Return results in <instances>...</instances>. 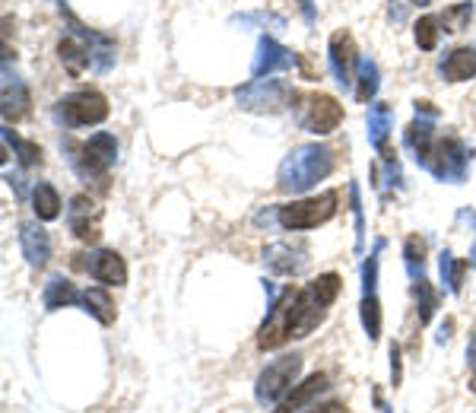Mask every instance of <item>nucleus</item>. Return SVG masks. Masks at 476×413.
<instances>
[{
  "label": "nucleus",
  "mask_w": 476,
  "mask_h": 413,
  "mask_svg": "<svg viewBox=\"0 0 476 413\" xmlns=\"http://www.w3.org/2000/svg\"><path fill=\"white\" fill-rule=\"evenodd\" d=\"M343 280L340 274H321L311 284H305L302 290H286L270 302L264 324L257 328V347L261 350H280L289 340H302V337L315 334L324 324L331 306L340 299Z\"/></svg>",
  "instance_id": "1"
},
{
  "label": "nucleus",
  "mask_w": 476,
  "mask_h": 413,
  "mask_svg": "<svg viewBox=\"0 0 476 413\" xmlns=\"http://www.w3.org/2000/svg\"><path fill=\"white\" fill-rule=\"evenodd\" d=\"M435 118H425V115H416L413 124L403 130V144L413 150V160L435 175L439 182H451V184H461L467 178V168H470V150L461 137H439L435 134Z\"/></svg>",
  "instance_id": "2"
},
{
  "label": "nucleus",
  "mask_w": 476,
  "mask_h": 413,
  "mask_svg": "<svg viewBox=\"0 0 476 413\" xmlns=\"http://www.w3.org/2000/svg\"><path fill=\"white\" fill-rule=\"evenodd\" d=\"M337 168V153L324 144H302L289 150L277 168V188L283 194H305Z\"/></svg>",
  "instance_id": "3"
},
{
  "label": "nucleus",
  "mask_w": 476,
  "mask_h": 413,
  "mask_svg": "<svg viewBox=\"0 0 476 413\" xmlns=\"http://www.w3.org/2000/svg\"><path fill=\"white\" fill-rule=\"evenodd\" d=\"M289 108H293V115H295V121H299V128L308 130V134H315V137L333 134V130L343 124V105L333 99V96H327V92L295 90Z\"/></svg>",
  "instance_id": "4"
},
{
  "label": "nucleus",
  "mask_w": 476,
  "mask_h": 413,
  "mask_svg": "<svg viewBox=\"0 0 476 413\" xmlns=\"http://www.w3.org/2000/svg\"><path fill=\"white\" fill-rule=\"evenodd\" d=\"M337 206H340V191H324L317 198L293 200V204L277 206V222H280L286 232H305L324 226L327 220L337 216Z\"/></svg>",
  "instance_id": "5"
},
{
  "label": "nucleus",
  "mask_w": 476,
  "mask_h": 413,
  "mask_svg": "<svg viewBox=\"0 0 476 413\" xmlns=\"http://www.w3.org/2000/svg\"><path fill=\"white\" fill-rule=\"evenodd\" d=\"M299 375H302V356H299V353L277 356L270 366H264V372L257 375V385H254L257 404H261V407L280 404L289 391L295 388Z\"/></svg>",
  "instance_id": "6"
},
{
  "label": "nucleus",
  "mask_w": 476,
  "mask_h": 413,
  "mask_svg": "<svg viewBox=\"0 0 476 413\" xmlns=\"http://www.w3.org/2000/svg\"><path fill=\"white\" fill-rule=\"evenodd\" d=\"M114 156H118V140L108 130H98L90 140L74 146V168L76 175L86 178V182H105L108 168L114 166Z\"/></svg>",
  "instance_id": "7"
},
{
  "label": "nucleus",
  "mask_w": 476,
  "mask_h": 413,
  "mask_svg": "<svg viewBox=\"0 0 476 413\" xmlns=\"http://www.w3.org/2000/svg\"><path fill=\"white\" fill-rule=\"evenodd\" d=\"M293 86L286 80H248L245 86L235 90V102L245 108V112H257V115H277L283 108H289L293 102Z\"/></svg>",
  "instance_id": "8"
},
{
  "label": "nucleus",
  "mask_w": 476,
  "mask_h": 413,
  "mask_svg": "<svg viewBox=\"0 0 476 413\" xmlns=\"http://www.w3.org/2000/svg\"><path fill=\"white\" fill-rule=\"evenodd\" d=\"M54 112L67 128H96V124L105 121L112 108H108V99L98 90H76L64 96Z\"/></svg>",
  "instance_id": "9"
},
{
  "label": "nucleus",
  "mask_w": 476,
  "mask_h": 413,
  "mask_svg": "<svg viewBox=\"0 0 476 413\" xmlns=\"http://www.w3.org/2000/svg\"><path fill=\"white\" fill-rule=\"evenodd\" d=\"M74 268L86 274L102 286H124L128 284V264L114 248H98L90 254H74Z\"/></svg>",
  "instance_id": "10"
},
{
  "label": "nucleus",
  "mask_w": 476,
  "mask_h": 413,
  "mask_svg": "<svg viewBox=\"0 0 476 413\" xmlns=\"http://www.w3.org/2000/svg\"><path fill=\"white\" fill-rule=\"evenodd\" d=\"M98 216H102V210H98L96 200H92L90 194H76V198H70L67 226L80 242H86V245H96L98 236H102V230H98Z\"/></svg>",
  "instance_id": "11"
},
{
  "label": "nucleus",
  "mask_w": 476,
  "mask_h": 413,
  "mask_svg": "<svg viewBox=\"0 0 476 413\" xmlns=\"http://www.w3.org/2000/svg\"><path fill=\"white\" fill-rule=\"evenodd\" d=\"M264 264L280 277H299L308 268V245L305 242H273L264 248Z\"/></svg>",
  "instance_id": "12"
},
{
  "label": "nucleus",
  "mask_w": 476,
  "mask_h": 413,
  "mask_svg": "<svg viewBox=\"0 0 476 413\" xmlns=\"http://www.w3.org/2000/svg\"><path fill=\"white\" fill-rule=\"evenodd\" d=\"M331 70H333V77H337V83L340 86H349L353 83V70L359 67V48H355V39L349 35L347 29H337L331 35Z\"/></svg>",
  "instance_id": "13"
},
{
  "label": "nucleus",
  "mask_w": 476,
  "mask_h": 413,
  "mask_svg": "<svg viewBox=\"0 0 476 413\" xmlns=\"http://www.w3.org/2000/svg\"><path fill=\"white\" fill-rule=\"evenodd\" d=\"M295 61H299V58H295L289 48H283L277 39L264 35V39H261V45H257L254 64H251V77L264 80V77H270V74H277V70H289Z\"/></svg>",
  "instance_id": "14"
},
{
  "label": "nucleus",
  "mask_w": 476,
  "mask_h": 413,
  "mask_svg": "<svg viewBox=\"0 0 476 413\" xmlns=\"http://www.w3.org/2000/svg\"><path fill=\"white\" fill-rule=\"evenodd\" d=\"M20 248H23V258L35 270H42L51 261V236L38 226V220L20 222Z\"/></svg>",
  "instance_id": "15"
},
{
  "label": "nucleus",
  "mask_w": 476,
  "mask_h": 413,
  "mask_svg": "<svg viewBox=\"0 0 476 413\" xmlns=\"http://www.w3.org/2000/svg\"><path fill=\"white\" fill-rule=\"evenodd\" d=\"M324 391H331V378H327L324 372L308 375L305 382L295 385L286 398L277 404V410H273V413H302L305 407H311V401H315L317 394H324Z\"/></svg>",
  "instance_id": "16"
},
{
  "label": "nucleus",
  "mask_w": 476,
  "mask_h": 413,
  "mask_svg": "<svg viewBox=\"0 0 476 413\" xmlns=\"http://www.w3.org/2000/svg\"><path fill=\"white\" fill-rule=\"evenodd\" d=\"M58 54H61V64L67 67L70 77H80L86 67L92 64V48L83 35H67V39L58 42Z\"/></svg>",
  "instance_id": "17"
},
{
  "label": "nucleus",
  "mask_w": 476,
  "mask_h": 413,
  "mask_svg": "<svg viewBox=\"0 0 476 413\" xmlns=\"http://www.w3.org/2000/svg\"><path fill=\"white\" fill-rule=\"evenodd\" d=\"M42 302H45L48 312H58V308H67V306L83 308V290H76L64 277H51L45 284V292H42Z\"/></svg>",
  "instance_id": "18"
},
{
  "label": "nucleus",
  "mask_w": 476,
  "mask_h": 413,
  "mask_svg": "<svg viewBox=\"0 0 476 413\" xmlns=\"http://www.w3.org/2000/svg\"><path fill=\"white\" fill-rule=\"evenodd\" d=\"M441 74L448 83H464L476 77V48H454L441 61Z\"/></svg>",
  "instance_id": "19"
},
{
  "label": "nucleus",
  "mask_w": 476,
  "mask_h": 413,
  "mask_svg": "<svg viewBox=\"0 0 476 413\" xmlns=\"http://www.w3.org/2000/svg\"><path fill=\"white\" fill-rule=\"evenodd\" d=\"M391 124H394V108L385 102H371L369 105V144L385 153L387 137H391Z\"/></svg>",
  "instance_id": "20"
},
{
  "label": "nucleus",
  "mask_w": 476,
  "mask_h": 413,
  "mask_svg": "<svg viewBox=\"0 0 476 413\" xmlns=\"http://www.w3.org/2000/svg\"><path fill=\"white\" fill-rule=\"evenodd\" d=\"M32 210H35V220L42 222L58 220L61 216V194H58V188L48 182H38L32 188Z\"/></svg>",
  "instance_id": "21"
},
{
  "label": "nucleus",
  "mask_w": 476,
  "mask_h": 413,
  "mask_svg": "<svg viewBox=\"0 0 476 413\" xmlns=\"http://www.w3.org/2000/svg\"><path fill=\"white\" fill-rule=\"evenodd\" d=\"M83 312H90L98 324H114V318H118L114 302L105 292V286H90V290H83Z\"/></svg>",
  "instance_id": "22"
},
{
  "label": "nucleus",
  "mask_w": 476,
  "mask_h": 413,
  "mask_svg": "<svg viewBox=\"0 0 476 413\" xmlns=\"http://www.w3.org/2000/svg\"><path fill=\"white\" fill-rule=\"evenodd\" d=\"M413 299H416V318L419 328H429V322L439 312V290L429 280H413Z\"/></svg>",
  "instance_id": "23"
},
{
  "label": "nucleus",
  "mask_w": 476,
  "mask_h": 413,
  "mask_svg": "<svg viewBox=\"0 0 476 413\" xmlns=\"http://www.w3.org/2000/svg\"><path fill=\"white\" fill-rule=\"evenodd\" d=\"M4 144L7 146H13V153H16V160H20V166L23 168H35V166H42V146L35 144V140H23L16 130H10V128H4Z\"/></svg>",
  "instance_id": "24"
},
{
  "label": "nucleus",
  "mask_w": 476,
  "mask_h": 413,
  "mask_svg": "<svg viewBox=\"0 0 476 413\" xmlns=\"http://www.w3.org/2000/svg\"><path fill=\"white\" fill-rule=\"evenodd\" d=\"M441 280L448 284V292L451 296H457V292L464 290V277H467L470 270V261L467 258H454L451 252H441Z\"/></svg>",
  "instance_id": "25"
},
{
  "label": "nucleus",
  "mask_w": 476,
  "mask_h": 413,
  "mask_svg": "<svg viewBox=\"0 0 476 413\" xmlns=\"http://www.w3.org/2000/svg\"><path fill=\"white\" fill-rule=\"evenodd\" d=\"M363 328L369 334V340L375 344L381 337V328H385V315H381V299L378 292H363Z\"/></svg>",
  "instance_id": "26"
},
{
  "label": "nucleus",
  "mask_w": 476,
  "mask_h": 413,
  "mask_svg": "<svg viewBox=\"0 0 476 413\" xmlns=\"http://www.w3.org/2000/svg\"><path fill=\"white\" fill-rule=\"evenodd\" d=\"M355 80H359V86H355V99L371 102V99H375V92H378V86H381L378 64H375V61H359V67H355Z\"/></svg>",
  "instance_id": "27"
},
{
  "label": "nucleus",
  "mask_w": 476,
  "mask_h": 413,
  "mask_svg": "<svg viewBox=\"0 0 476 413\" xmlns=\"http://www.w3.org/2000/svg\"><path fill=\"white\" fill-rule=\"evenodd\" d=\"M29 105H32L29 90H26V86L13 77V92L4 90V118H7V121H10V118H13V121H20V118L29 115Z\"/></svg>",
  "instance_id": "28"
},
{
  "label": "nucleus",
  "mask_w": 476,
  "mask_h": 413,
  "mask_svg": "<svg viewBox=\"0 0 476 413\" xmlns=\"http://www.w3.org/2000/svg\"><path fill=\"white\" fill-rule=\"evenodd\" d=\"M403 264L410 280H425V242L419 236H410L403 242Z\"/></svg>",
  "instance_id": "29"
},
{
  "label": "nucleus",
  "mask_w": 476,
  "mask_h": 413,
  "mask_svg": "<svg viewBox=\"0 0 476 413\" xmlns=\"http://www.w3.org/2000/svg\"><path fill=\"white\" fill-rule=\"evenodd\" d=\"M441 19L439 16H419L413 26V35H416V45L423 48V51H435L439 48V35H441Z\"/></svg>",
  "instance_id": "30"
},
{
  "label": "nucleus",
  "mask_w": 476,
  "mask_h": 413,
  "mask_svg": "<svg viewBox=\"0 0 476 413\" xmlns=\"http://www.w3.org/2000/svg\"><path fill=\"white\" fill-rule=\"evenodd\" d=\"M439 19H441V26H445V32H464L470 19H473V0L454 4V7H448Z\"/></svg>",
  "instance_id": "31"
},
{
  "label": "nucleus",
  "mask_w": 476,
  "mask_h": 413,
  "mask_svg": "<svg viewBox=\"0 0 476 413\" xmlns=\"http://www.w3.org/2000/svg\"><path fill=\"white\" fill-rule=\"evenodd\" d=\"M349 206H353V216H355V248H363V238H365V222H363V200H359V184H349Z\"/></svg>",
  "instance_id": "32"
},
{
  "label": "nucleus",
  "mask_w": 476,
  "mask_h": 413,
  "mask_svg": "<svg viewBox=\"0 0 476 413\" xmlns=\"http://www.w3.org/2000/svg\"><path fill=\"white\" fill-rule=\"evenodd\" d=\"M403 382V356H401V344H391V385L401 388Z\"/></svg>",
  "instance_id": "33"
},
{
  "label": "nucleus",
  "mask_w": 476,
  "mask_h": 413,
  "mask_svg": "<svg viewBox=\"0 0 476 413\" xmlns=\"http://www.w3.org/2000/svg\"><path fill=\"white\" fill-rule=\"evenodd\" d=\"M305 413H347V404H343V401H324V404L308 407Z\"/></svg>",
  "instance_id": "34"
},
{
  "label": "nucleus",
  "mask_w": 476,
  "mask_h": 413,
  "mask_svg": "<svg viewBox=\"0 0 476 413\" xmlns=\"http://www.w3.org/2000/svg\"><path fill=\"white\" fill-rule=\"evenodd\" d=\"M299 10L305 13V19H308V23H315V10H311V0H299Z\"/></svg>",
  "instance_id": "35"
},
{
  "label": "nucleus",
  "mask_w": 476,
  "mask_h": 413,
  "mask_svg": "<svg viewBox=\"0 0 476 413\" xmlns=\"http://www.w3.org/2000/svg\"><path fill=\"white\" fill-rule=\"evenodd\" d=\"M391 4V19H397V23H403V7L397 4V0H387Z\"/></svg>",
  "instance_id": "36"
},
{
  "label": "nucleus",
  "mask_w": 476,
  "mask_h": 413,
  "mask_svg": "<svg viewBox=\"0 0 476 413\" xmlns=\"http://www.w3.org/2000/svg\"><path fill=\"white\" fill-rule=\"evenodd\" d=\"M467 362L476 369V334L470 337V344H467Z\"/></svg>",
  "instance_id": "37"
},
{
  "label": "nucleus",
  "mask_w": 476,
  "mask_h": 413,
  "mask_svg": "<svg viewBox=\"0 0 476 413\" xmlns=\"http://www.w3.org/2000/svg\"><path fill=\"white\" fill-rule=\"evenodd\" d=\"M375 404H378L381 413H391V410H387V404H385V398H381V391H375Z\"/></svg>",
  "instance_id": "38"
},
{
  "label": "nucleus",
  "mask_w": 476,
  "mask_h": 413,
  "mask_svg": "<svg viewBox=\"0 0 476 413\" xmlns=\"http://www.w3.org/2000/svg\"><path fill=\"white\" fill-rule=\"evenodd\" d=\"M410 4H416V7H429L432 0H410Z\"/></svg>",
  "instance_id": "39"
},
{
  "label": "nucleus",
  "mask_w": 476,
  "mask_h": 413,
  "mask_svg": "<svg viewBox=\"0 0 476 413\" xmlns=\"http://www.w3.org/2000/svg\"><path fill=\"white\" fill-rule=\"evenodd\" d=\"M470 391H473V394H476V372L470 375Z\"/></svg>",
  "instance_id": "40"
}]
</instances>
